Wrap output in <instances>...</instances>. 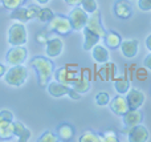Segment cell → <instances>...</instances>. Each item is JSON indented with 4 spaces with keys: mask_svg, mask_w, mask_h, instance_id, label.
Wrapping results in <instances>:
<instances>
[{
    "mask_svg": "<svg viewBox=\"0 0 151 142\" xmlns=\"http://www.w3.org/2000/svg\"><path fill=\"white\" fill-rule=\"evenodd\" d=\"M15 117H13L12 112L9 110H0V121H13Z\"/></svg>",
    "mask_w": 151,
    "mask_h": 142,
    "instance_id": "cell-35",
    "label": "cell"
},
{
    "mask_svg": "<svg viewBox=\"0 0 151 142\" xmlns=\"http://www.w3.org/2000/svg\"><path fill=\"white\" fill-rule=\"evenodd\" d=\"M37 141L39 142H57L58 141V136H56L55 133H52L50 130H48V132L42 133Z\"/></svg>",
    "mask_w": 151,
    "mask_h": 142,
    "instance_id": "cell-32",
    "label": "cell"
},
{
    "mask_svg": "<svg viewBox=\"0 0 151 142\" xmlns=\"http://www.w3.org/2000/svg\"><path fill=\"white\" fill-rule=\"evenodd\" d=\"M0 1H1L3 7H4L5 9L13 11V9H16V8L24 5L27 0H0Z\"/></svg>",
    "mask_w": 151,
    "mask_h": 142,
    "instance_id": "cell-28",
    "label": "cell"
},
{
    "mask_svg": "<svg viewBox=\"0 0 151 142\" xmlns=\"http://www.w3.org/2000/svg\"><path fill=\"white\" fill-rule=\"evenodd\" d=\"M102 74H104V79L105 80H114L115 79V74H117V66L115 64H107L105 65L104 71H102Z\"/></svg>",
    "mask_w": 151,
    "mask_h": 142,
    "instance_id": "cell-26",
    "label": "cell"
},
{
    "mask_svg": "<svg viewBox=\"0 0 151 142\" xmlns=\"http://www.w3.org/2000/svg\"><path fill=\"white\" fill-rule=\"evenodd\" d=\"M96 102H97V105H99V106L107 105V104L110 102V96L107 94L106 92H99L98 94L96 96Z\"/></svg>",
    "mask_w": 151,
    "mask_h": 142,
    "instance_id": "cell-33",
    "label": "cell"
},
{
    "mask_svg": "<svg viewBox=\"0 0 151 142\" xmlns=\"http://www.w3.org/2000/svg\"><path fill=\"white\" fill-rule=\"evenodd\" d=\"M81 7H82L83 9L89 13V15H90V13H93V12H96V11L98 9V4H97L96 0H82Z\"/></svg>",
    "mask_w": 151,
    "mask_h": 142,
    "instance_id": "cell-30",
    "label": "cell"
},
{
    "mask_svg": "<svg viewBox=\"0 0 151 142\" xmlns=\"http://www.w3.org/2000/svg\"><path fill=\"white\" fill-rule=\"evenodd\" d=\"M104 40H105V44H106L109 48H111V49H117V48H119L121 43H122L121 36L114 31L106 32V36L104 37Z\"/></svg>",
    "mask_w": 151,
    "mask_h": 142,
    "instance_id": "cell-23",
    "label": "cell"
},
{
    "mask_svg": "<svg viewBox=\"0 0 151 142\" xmlns=\"http://www.w3.org/2000/svg\"><path fill=\"white\" fill-rule=\"evenodd\" d=\"M89 19V13L83 9L81 5H77L72 9V12L69 13V20H70L72 28L74 31H82L85 28L86 23Z\"/></svg>",
    "mask_w": 151,
    "mask_h": 142,
    "instance_id": "cell-8",
    "label": "cell"
},
{
    "mask_svg": "<svg viewBox=\"0 0 151 142\" xmlns=\"http://www.w3.org/2000/svg\"><path fill=\"white\" fill-rule=\"evenodd\" d=\"M72 86L65 85L63 82L58 81H52L48 84V93H49L52 97H63V96L69 94V90Z\"/></svg>",
    "mask_w": 151,
    "mask_h": 142,
    "instance_id": "cell-16",
    "label": "cell"
},
{
    "mask_svg": "<svg viewBox=\"0 0 151 142\" xmlns=\"http://www.w3.org/2000/svg\"><path fill=\"white\" fill-rule=\"evenodd\" d=\"M57 136H58V140L61 141H70L74 136L73 126L69 124H61L57 128Z\"/></svg>",
    "mask_w": 151,
    "mask_h": 142,
    "instance_id": "cell-21",
    "label": "cell"
},
{
    "mask_svg": "<svg viewBox=\"0 0 151 142\" xmlns=\"http://www.w3.org/2000/svg\"><path fill=\"white\" fill-rule=\"evenodd\" d=\"M101 142H118V136L114 130H105V132L99 133Z\"/></svg>",
    "mask_w": 151,
    "mask_h": 142,
    "instance_id": "cell-29",
    "label": "cell"
},
{
    "mask_svg": "<svg viewBox=\"0 0 151 142\" xmlns=\"http://www.w3.org/2000/svg\"><path fill=\"white\" fill-rule=\"evenodd\" d=\"M28 58V49L24 45H13L5 55V61L8 65H23Z\"/></svg>",
    "mask_w": 151,
    "mask_h": 142,
    "instance_id": "cell-5",
    "label": "cell"
},
{
    "mask_svg": "<svg viewBox=\"0 0 151 142\" xmlns=\"http://www.w3.org/2000/svg\"><path fill=\"white\" fill-rule=\"evenodd\" d=\"M63 50H64V43L60 37H52L45 44V53L50 58L60 56L63 53Z\"/></svg>",
    "mask_w": 151,
    "mask_h": 142,
    "instance_id": "cell-11",
    "label": "cell"
},
{
    "mask_svg": "<svg viewBox=\"0 0 151 142\" xmlns=\"http://www.w3.org/2000/svg\"><path fill=\"white\" fill-rule=\"evenodd\" d=\"M146 47H147V49L151 52V35L146 39Z\"/></svg>",
    "mask_w": 151,
    "mask_h": 142,
    "instance_id": "cell-40",
    "label": "cell"
},
{
    "mask_svg": "<svg viewBox=\"0 0 151 142\" xmlns=\"http://www.w3.org/2000/svg\"><path fill=\"white\" fill-rule=\"evenodd\" d=\"M114 13L117 17L125 20V19H129L131 16L133 9H131V5L129 4L127 1H125V0H118L114 4Z\"/></svg>",
    "mask_w": 151,
    "mask_h": 142,
    "instance_id": "cell-17",
    "label": "cell"
},
{
    "mask_svg": "<svg viewBox=\"0 0 151 142\" xmlns=\"http://www.w3.org/2000/svg\"><path fill=\"white\" fill-rule=\"evenodd\" d=\"M123 118V125L126 128H134L135 125H139L143 121V114L139 109H129L125 114L122 116Z\"/></svg>",
    "mask_w": 151,
    "mask_h": 142,
    "instance_id": "cell-12",
    "label": "cell"
},
{
    "mask_svg": "<svg viewBox=\"0 0 151 142\" xmlns=\"http://www.w3.org/2000/svg\"><path fill=\"white\" fill-rule=\"evenodd\" d=\"M31 65L37 73V81H39L40 86H48L53 76V72H55L53 61L49 60L48 57H44V56H35L31 60Z\"/></svg>",
    "mask_w": 151,
    "mask_h": 142,
    "instance_id": "cell-1",
    "label": "cell"
},
{
    "mask_svg": "<svg viewBox=\"0 0 151 142\" xmlns=\"http://www.w3.org/2000/svg\"><path fill=\"white\" fill-rule=\"evenodd\" d=\"M138 7L141 11L146 12V11L151 9V0H139L138 1Z\"/></svg>",
    "mask_w": 151,
    "mask_h": 142,
    "instance_id": "cell-36",
    "label": "cell"
},
{
    "mask_svg": "<svg viewBox=\"0 0 151 142\" xmlns=\"http://www.w3.org/2000/svg\"><path fill=\"white\" fill-rule=\"evenodd\" d=\"M82 32H83V49L91 50L94 45H97L99 43L101 37L98 35H96L94 32H91L90 29H88L86 27L82 29Z\"/></svg>",
    "mask_w": 151,
    "mask_h": 142,
    "instance_id": "cell-19",
    "label": "cell"
},
{
    "mask_svg": "<svg viewBox=\"0 0 151 142\" xmlns=\"http://www.w3.org/2000/svg\"><path fill=\"white\" fill-rule=\"evenodd\" d=\"M91 56H93L94 61L97 64H106L109 61V52L104 45H94L93 49H91Z\"/></svg>",
    "mask_w": 151,
    "mask_h": 142,
    "instance_id": "cell-20",
    "label": "cell"
},
{
    "mask_svg": "<svg viewBox=\"0 0 151 142\" xmlns=\"http://www.w3.org/2000/svg\"><path fill=\"white\" fill-rule=\"evenodd\" d=\"M13 137V121H0V138L9 140Z\"/></svg>",
    "mask_w": 151,
    "mask_h": 142,
    "instance_id": "cell-25",
    "label": "cell"
},
{
    "mask_svg": "<svg viewBox=\"0 0 151 142\" xmlns=\"http://www.w3.org/2000/svg\"><path fill=\"white\" fill-rule=\"evenodd\" d=\"M114 86H115V90H117L119 94H125V93H127L129 89H130L129 79L126 76L115 77L114 79Z\"/></svg>",
    "mask_w": 151,
    "mask_h": 142,
    "instance_id": "cell-24",
    "label": "cell"
},
{
    "mask_svg": "<svg viewBox=\"0 0 151 142\" xmlns=\"http://www.w3.org/2000/svg\"><path fill=\"white\" fill-rule=\"evenodd\" d=\"M80 142H101V137L99 134L93 132H85L80 137Z\"/></svg>",
    "mask_w": 151,
    "mask_h": 142,
    "instance_id": "cell-31",
    "label": "cell"
},
{
    "mask_svg": "<svg viewBox=\"0 0 151 142\" xmlns=\"http://www.w3.org/2000/svg\"><path fill=\"white\" fill-rule=\"evenodd\" d=\"M80 76H81V74L78 73V68H77V66H70V65L63 66V68L57 69V71L55 72L56 81L63 82V84L69 85V86H72V85H73V82Z\"/></svg>",
    "mask_w": 151,
    "mask_h": 142,
    "instance_id": "cell-6",
    "label": "cell"
},
{
    "mask_svg": "<svg viewBox=\"0 0 151 142\" xmlns=\"http://www.w3.org/2000/svg\"><path fill=\"white\" fill-rule=\"evenodd\" d=\"M72 88L77 90L78 93H81V94H82V93H86L89 89H90V81H89V77L81 74V76L73 82Z\"/></svg>",
    "mask_w": 151,
    "mask_h": 142,
    "instance_id": "cell-22",
    "label": "cell"
},
{
    "mask_svg": "<svg viewBox=\"0 0 151 142\" xmlns=\"http://www.w3.org/2000/svg\"><path fill=\"white\" fill-rule=\"evenodd\" d=\"M48 32H49L48 29H42V31H40L36 36L37 43H40V44H47V41L49 40V37H48Z\"/></svg>",
    "mask_w": 151,
    "mask_h": 142,
    "instance_id": "cell-34",
    "label": "cell"
},
{
    "mask_svg": "<svg viewBox=\"0 0 151 142\" xmlns=\"http://www.w3.org/2000/svg\"><path fill=\"white\" fill-rule=\"evenodd\" d=\"M27 79H28V71L25 66L23 65H13L9 69H7L4 74V80L8 85L11 86L19 88L23 84H25Z\"/></svg>",
    "mask_w": 151,
    "mask_h": 142,
    "instance_id": "cell-2",
    "label": "cell"
},
{
    "mask_svg": "<svg viewBox=\"0 0 151 142\" xmlns=\"http://www.w3.org/2000/svg\"><path fill=\"white\" fill-rule=\"evenodd\" d=\"M47 29L49 32H55V33H58L61 36H66L72 32V24L69 17L64 15H55L52 17V20L48 21V27Z\"/></svg>",
    "mask_w": 151,
    "mask_h": 142,
    "instance_id": "cell-3",
    "label": "cell"
},
{
    "mask_svg": "<svg viewBox=\"0 0 151 142\" xmlns=\"http://www.w3.org/2000/svg\"><path fill=\"white\" fill-rule=\"evenodd\" d=\"M127 138L130 142H145L149 140V132H147L146 128L139 124L131 128L127 134Z\"/></svg>",
    "mask_w": 151,
    "mask_h": 142,
    "instance_id": "cell-14",
    "label": "cell"
},
{
    "mask_svg": "<svg viewBox=\"0 0 151 142\" xmlns=\"http://www.w3.org/2000/svg\"><path fill=\"white\" fill-rule=\"evenodd\" d=\"M121 48V53L125 56L126 58H133L137 56L139 49V44L137 40H125L121 43L119 45Z\"/></svg>",
    "mask_w": 151,
    "mask_h": 142,
    "instance_id": "cell-15",
    "label": "cell"
},
{
    "mask_svg": "<svg viewBox=\"0 0 151 142\" xmlns=\"http://www.w3.org/2000/svg\"><path fill=\"white\" fill-rule=\"evenodd\" d=\"M40 11V7L37 5H29V7H19L16 9H13L11 12L9 17L12 20H17V21H28L32 19H37V13Z\"/></svg>",
    "mask_w": 151,
    "mask_h": 142,
    "instance_id": "cell-7",
    "label": "cell"
},
{
    "mask_svg": "<svg viewBox=\"0 0 151 142\" xmlns=\"http://www.w3.org/2000/svg\"><path fill=\"white\" fill-rule=\"evenodd\" d=\"M64 1H65L66 4H69V5H73V7H77V5H81L82 0H64Z\"/></svg>",
    "mask_w": 151,
    "mask_h": 142,
    "instance_id": "cell-37",
    "label": "cell"
},
{
    "mask_svg": "<svg viewBox=\"0 0 151 142\" xmlns=\"http://www.w3.org/2000/svg\"><path fill=\"white\" fill-rule=\"evenodd\" d=\"M28 41V32L21 23H13L8 29V43L11 45H24Z\"/></svg>",
    "mask_w": 151,
    "mask_h": 142,
    "instance_id": "cell-4",
    "label": "cell"
},
{
    "mask_svg": "<svg viewBox=\"0 0 151 142\" xmlns=\"http://www.w3.org/2000/svg\"><path fill=\"white\" fill-rule=\"evenodd\" d=\"M39 4H47V3H49V0H36Z\"/></svg>",
    "mask_w": 151,
    "mask_h": 142,
    "instance_id": "cell-41",
    "label": "cell"
},
{
    "mask_svg": "<svg viewBox=\"0 0 151 142\" xmlns=\"http://www.w3.org/2000/svg\"><path fill=\"white\" fill-rule=\"evenodd\" d=\"M126 98H127L130 109H139L142 106V104L145 102V93L142 90L137 89V88H130Z\"/></svg>",
    "mask_w": 151,
    "mask_h": 142,
    "instance_id": "cell-13",
    "label": "cell"
},
{
    "mask_svg": "<svg viewBox=\"0 0 151 142\" xmlns=\"http://www.w3.org/2000/svg\"><path fill=\"white\" fill-rule=\"evenodd\" d=\"M109 104H110V109H111L113 113H115L117 116H121V117L130 109L127 98L123 94H119V93H118V96H115L113 100H110Z\"/></svg>",
    "mask_w": 151,
    "mask_h": 142,
    "instance_id": "cell-10",
    "label": "cell"
},
{
    "mask_svg": "<svg viewBox=\"0 0 151 142\" xmlns=\"http://www.w3.org/2000/svg\"><path fill=\"white\" fill-rule=\"evenodd\" d=\"M13 137L17 138L19 142H27L31 138V132L24 126L23 122L13 120Z\"/></svg>",
    "mask_w": 151,
    "mask_h": 142,
    "instance_id": "cell-18",
    "label": "cell"
},
{
    "mask_svg": "<svg viewBox=\"0 0 151 142\" xmlns=\"http://www.w3.org/2000/svg\"><path fill=\"white\" fill-rule=\"evenodd\" d=\"M145 66H146L147 69H150L151 71V53L149 56H147L146 58H145Z\"/></svg>",
    "mask_w": 151,
    "mask_h": 142,
    "instance_id": "cell-38",
    "label": "cell"
},
{
    "mask_svg": "<svg viewBox=\"0 0 151 142\" xmlns=\"http://www.w3.org/2000/svg\"><path fill=\"white\" fill-rule=\"evenodd\" d=\"M5 72H7V66L3 65V64H0V77H3L5 74Z\"/></svg>",
    "mask_w": 151,
    "mask_h": 142,
    "instance_id": "cell-39",
    "label": "cell"
},
{
    "mask_svg": "<svg viewBox=\"0 0 151 142\" xmlns=\"http://www.w3.org/2000/svg\"><path fill=\"white\" fill-rule=\"evenodd\" d=\"M85 27L88 29H90L91 32H94L96 35H98L101 39H104V37L106 36V31H105L104 25H102V23H101V13L98 12V9L89 15L88 23H86Z\"/></svg>",
    "mask_w": 151,
    "mask_h": 142,
    "instance_id": "cell-9",
    "label": "cell"
},
{
    "mask_svg": "<svg viewBox=\"0 0 151 142\" xmlns=\"http://www.w3.org/2000/svg\"><path fill=\"white\" fill-rule=\"evenodd\" d=\"M55 16L53 11L50 8H40L39 13H37V19L42 23H48V21L52 20V17Z\"/></svg>",
    "mask_w": 151,
    "mask_h": 142,
    "instance_id": "cell-27",
    "label": "cell"
}]
</instances>
